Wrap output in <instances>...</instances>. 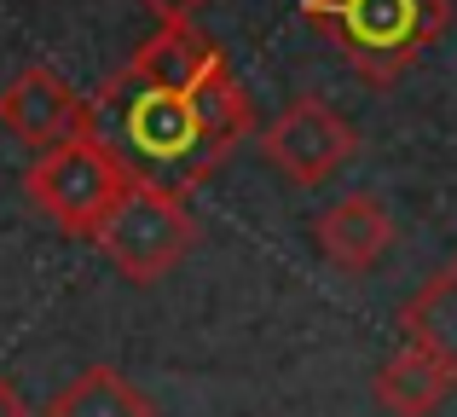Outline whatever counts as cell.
Instances as JSON below:
<instances>
[{"label":"cell","instance_id":"obj_12","mask_svg":"<svg viewBox=\"0 0 457 417\" xmlns=\"http://www.w3.org/2000/svg\"><path fill=\"white\" fill-rule=\"evenodd\" d=\"M139 6H145L156 23H197V12L209 6V0H139Z\"/></svg>","mask_w":457,"mask_h":417},{"label":"cell","instance_id":"obj_3","mask_svg":"<svg viewBox=\"0 0 457 417\" xmlns=\"http://www.w3.org/2000/svg\"><path fill=\"white\" fill-rule=\"evenodd\" d=\"M128 180H134L128 157L99 134V122H93V128H81V134L58 139V146L35 151L29 174H23V192H29V204L64 238H93L99 221L111 214V204L128 192Z\"/></svg>","mask_w":457,"mask_h":417},{"label":"cell","instance_id":"obj_13","mask_svg":"<svg viewBox=\"0 0 457 417\" xmlns=\"http://www.w3.org/2000/svg\"><path fill=\"white\" fill-rule=\"evenodd\" d=\"M0 417H29V406H23V395L0 377Z\"/></svg>","mask_w":457,"mask_h":417},{"label":"cell","instance_id":"obj_10","mask_svg":"<svg viewBox=\"0 0 457 417\" xmlns=\"http://www.w3.org/2000/svg\"><path fill=\"white\" fill-rule=\"evenodd\" d=\"M400 337L417 342L423 354H435V360L452 371V383H457V255L405 302Z\"/></svg>","mask_w":457,"mask_h":417},{"label":"cell","instance_id":"obj_7","mask_svg":"<svg viewBox=\"0 0 457 417\" xmlns=\"http://www.w3.org/2000/svg\"><path fill=\"white\" fill-rule=\"evenodd\" d=\"M116 76L139 81V88L197 93V88H209V81L232 76V64H226V53L197 29V23H156V35L134 46V58H128Z\"/></svg>","mask_w":457,"mask_h":417},{"label":"cell","instance_id":"obj_6","mask_svg":"<svg viewBox=\"0 0 457 417\" xmlns=\"http://www.w3.org/2000/svg\"><path fill=\"white\" fill-rule=\"evenodd\" d=\"M93 122H99L93 99H81L53 64H23L18 76L0 88V128L29 151H46V146H58V139L93 128Z\"/></svg>","mask_w":457,"mask_h":417},{"label":"cell","instance_id":"obj_2","mask_svg":"<svg viewBox=\"0 0 457 417\" xmlns=\"http://www.w3.org/2000/svg\"><path fill=\"white\" fill-rule=\"evenodd\" d=\"M302 23L342 53V64L370 88H394L446 35V0H302Z\"/></svg>","mask_w":457,"mask_h":417},{"label":"cell","instance_id":"obj_4","mask_svg":"<svg viewBox=\"0 0 457 417\" xmlns=\"http://www.w3.org/2000/svg\"><path fill=\"white\" fill-rule=\"evenodd\" d=\"M93 244L104 249V261H111L128 284H156L197 249V214L186 209L179 192H168L162 180L134 174L128 192L116 197L111 214L99 221Z\"/></svg>","mask_w":457,"mask_h":417},{"label":"cell","instance_id":"obj_8","mask_svg":"<svg viewBox=\"0 0 457 417\" xmlns=\"http://www.w3.org/2000/svg\"><path fill=\"white\" fill-rule=\"evenodd\" d=\"M312 244H319V255L330 261L336 272L365 279V272H377L382 255L394 249V214H388L382 197H370V192L336 197V204L312 221Z\"/></svg>","mask_w":457,"mask_h":417},{"label":"cell","instance_id":"obj_5","mask_svg":"<svg viewBox=\"0 0 457 417\" xmlns=\"http://www.w3.org/2000/svg\"><path fill=\"white\" fill-rule=\"evenodd\" d=\"M353 151H359V134L324 99H307V93L284 104V111L272 116V128L261 134V157L290 186H324Z\"/></svg>","mask_w":457,"mask_h":417},{"label":"cell","instance_id":"obj_1","mask_svg":"<svg viewBox=\"0 0 457 417\" xmlns=\"http://www.w3.org/2000/svg\"><path fill=\"white\" fill-rule=\"evenodd\" d=\"M99 116H116L122 128V157L134 151L145 163V180H162L168 192L186 197L203 186L249 134H255V104L244 81L220 76L197 93H168V88H139L128 76H111L93 99Z\"/></svg>","mask_w":457,"mask_h":417},{"label":"cell","instance_id":"obj_11","mask_svg":"<svg viewBox=\"0 0 457 417\" xmlns=\"http://www.w3.org/2000/svg\"><path fill=\"white\" fill-rule=\"evenodd\" d=\"M41 417H156L145 388H134L116 365H87L81 377H70Z\"/></svg>","mask_w":457,"mask_h":417},{"label":"cell","instance_id":"obj_9","mask_svg":"<svg viewBox=\"0 0 457 417\" xmlns=\"http://www.w3.org/2000/svg\"><path fill=\"white\" fill-rule=\"evenodd\" d=\"M452 388H457L452 371L435 354H423L417 342H400V354H388L377 371V406L394 417H428V412H440V400Z\"/></svg>","mask_w":457,"mask_h":417}]
</instances>
